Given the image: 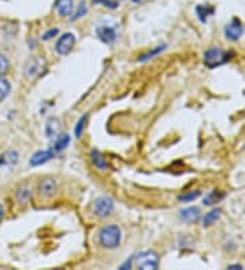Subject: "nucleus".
Masks as SVG:
<instances>
[{
  "label": "nucleus",
  "mask_w": 245,
  "mask_h": 270,
  "mask_svg": "<svg viewBox=\"0 0 245 270\" xmlns=\"http://www.w3.org/2000/svg\"><path fill=\"white\" fill-rule=\"evenodd\" d=\"M94 3H104V0H94Z\"/></svg>",
  "instance_id": "obj_30"
},
{
  "label": "nucleus",
  "mask_w": 245,
  "mask_h": 270,
  "mask_svg": "<svg viewBox=\"0 0 245 270\" xmlns=\"http://www.w3.org/2000/svg\"><path fill=\"white\" fill-rule=\"evenodd\" d=\"M58 32L59 30L55 28V29H51V30H48L47 33L45 34L42 35V38H44V41H48V40H51V38H53L55 35L58 34Z\"/></svg>",
  "instance_id": "obj_27"
},
{
  "label": "nucleus",
  "mask_w": 245,
  "mask_h": 270,
  "mask_svg": "<svg viewBox=\"0 0 245 270\" xmlns=\"http://www.w3.org/2000/svg\"><path fill=\"white\" fill-rule=\"evenodd\" d=\"M221 209H213L211 211H209L203 218V227H210L211 224H214L221 216Z\"/></svg>",
  "instance_id": "obj_18"
},
{
  "label": "nucleus",
  "mask_w": 245,
  "mask_h": 270,
  "mask_svg": "<svg viewBox=\"0 0 245 270\" xmlns=\"http://www.w3.org/2000/svg\"><path fill=\"white\" fill-rule=\"evenodd\" d=\"M56 10L60 17H68L74 10V0H58Z\"/></svg>",
  "instance_id": "obj_15"
},
{
  "label": "nucleus",
  "mask_w": 245,
  "mask_h": 270,
  "mask_svg": "<svg viewBox=\"0 0 245 270\" xmlns=\"http://www.w3.org/2000/svg\"><path fill=\"white\" fill-rule=\"evenodd\" d=\"M60 130H61V122L58 118H52L48 120L47 127H45V134L48 138H56L60 134Z\"/></svg>",
  "instance_id": "obj_13"
},
{
  "label": "nucleus",
  "mask_w": 245,
  "mask_h": 270,
  "mask_svg": "<svg viewBox=\"0 0 245 270\" xmlns=\"http://www.w3.org/2000/svg\"><path fill=\"white\" fill-rule=\"evenodd\" d=\"M244 33V28L240 21L237 19H233L232 22H229L226 26H225V35L226 38L230 40V41H237L241 38V35Z\"/></svg>",
  "instance_id": "obj_8"
},
{
  "label": "nucleus",
  "mask_w": 245,
  "mask_h": 270,
  "mask_svg": "<svg viewBox=\"0 0 245 270\" xmlns=\"http://www.w3.org/2000/svg\"><path fill=\"white\" fill-rule=\"evenodd\" d=\"M92 160H93V164L101 170H105L108 168L106 164V160L104 159V156L98 152V150H93L92 152Z\"/></svg>",
  "instance_id": "obj_16"
},
{
  "label": "nucleus",
  "mask_w": 245,
  "mask_h": 270,
  "mask_svg": "<svg viewBox=\"0 0 245 270\" xmlns=\"http://www.w3.org/2000/svg\"><path fill=\"white\" fill-rule=\"evenodd\" d=\"M75 35L72 34V33H64V34L61 35L58 40L56 45H55V49H56V52H58L59 55H61V56L68 55V53L72 51L74 45H75Z\"/></svg>",
  "instance_id": "obj_6"
},
{
  "label": "nucleus",
  "mask_w": 245,
  "mask_h": 270,
  "mask_svg": "<svg viewBox=\"0 0 245 270\" xmlns=\"http://www.w3.org/2000/svg\"><path fill=\"white\" fill-rule=\"evenodd\" d=\"M38 190H40L41 195H44V197H52L58 191V183L55 182L53 179H44L40 183Z\"/></svg>",
  "instance_id": "obj_11"
},
{
  "label": "nucleus",
  "mask_w": 245,
  "mask_h": 270,
  "mask_svg": "<svg viewBox=\"0 0 245 270\" xmlns=\"http://www.w3.org/2000/svg\"><path fill=\"white\" fill-rule=\"evenodd\" d=\"M88 12V6H86V1H81V4L79 7L76 8V12L72 15L71 18V21H76V19H79L81 17H83L85 14Z\"/></svg>",
  "instance_id": "obj_22"
},
{
  "label": "nucleus",
  "mask_w": 245,
  "mask_h": 270,
  "mask_svg": "<svg viewBox=\"0 0 245 270\" xmlns=\"http://www.w3.org/2000/svg\"><path fill=\"white\" fill-rule=\"evenodd\" d=\"M10 90H11V85L7 79H3L0 76V101H3L6 99L7 96L10 94Z\"/></svg>",
  "instance_id": "obj_20"
},
{
  "label": "nucleus",
  "mask_w": 245,
  "mask_h": 270,
  "mask_svg": "<svg viewBox=\"0 0 245 270\" xmlns=\"http://www.w3.org/2000/svg\"><path fill=\"white\" fill-rule=\"evenodd\" d=\"M135 265L136 268L143 270H155L158 269V265H159V258H158V254L155 251H143L140 253L136 258H135Z\"/></svg>",
  "instance_id": "obj_3"
},
{
  "label": "nucleus",
  "mask_w": 245,
  "mask_h": 270,
  "mask_svg": "<svg viewBox=\"0 0 245 270\" xmlns=\"http://www.w3.org/2000/svg\"><path fill=\"white\" fill-rule=\"evenodd\" d=\"M55 156H56V154H55L51 149H49V150H40V152H37L33 154V157L30 159V165L37 167V165L45 164L49 160H52Z\"/></svg>",
  "instance_id": "obj_9"
},
{
  "label": "nucleus",
  "mask_w": 245,
  "mask_h": 270,
  "mask_svg": "<svg viewBox=\"0 0 245 270\" xmlns=\"http://www.w3.org/2000/svg\"><path fill=\"white\" fill-rule=\"evenodd\" d=\"M234 56L233 52H228V51H223L221 48H210L207 49L204 53V65L207 66L209 68H215L219 66L228 63L229 60Z\"/></svg>",
  "instance_id": "obj_2"
},
{
  "label": "nucleus",
  "mask_w": 245,
  "mask_h": 270,
  "mask_svg": "<svg viewBox=\"0 0 245 270\" xmlns=\"http://www.w3.org/2000/svg\"><path fill=\"white\" fill-rule=\"evenodd\" d=\"M134 3H140V1H143V0H132Z\"/></svg>",
  "instance_id": "obj_31"
},
{
  "label": "nucleus",
  "mask_w": 245,
  "mask_h": 270,
  "mask_svg": "<svg viewBox=\"0 0 245 270\" xmlns=\"http://www.w3.org/2000/svg\"><path fill=\"white\" fill-rule=\"evenodd\" d=\"M47 70V63L42 58H31L28 60V63L25 65V75L29 79H34L37 76H40L44 71Z\"/></svg>",
  "instance_id": "obj_4"
},
{
  "label": "nucleus",
  "mask_w": 245,
  "mask_h": 270,
  "mask_svg": "<svg viewBox=\"0 0 245 270\" xmlns=\"http://www.w3.org/2000/svg\"><path fill=\"white\" fill-rule=\"evenodd\" d=\"M115 1H122V0H115Z\"/></svg>",
  "instance_id": "obj_32"
},
{
  "label": "nucleus",
  "mask_w": 245,
  "mask_h": 270,
  "mask_svg": "<svg viewBox=\"0 0 245 270\" xmlns=\"http://www.w3.org/2000/svg\"><path fill=\"white\" fill-rule=\"evenodd\" d=\"M30 197H31V190L29 187H21L17 193V201L19 203H25L28 202Z\"/></svg>",
  "instance_id": "obj_19"
},
{
  "label": "nucleus",
  "mask_w": 245,
  "mask_h": 270,
  "mask_svg": "<svg viewBox=\"0 0 245 270\" xmlns=\"http://www.w3.org/2000/svg\"><path fill=\"white\" fill-rule=\"evenodd\" d=\"M214 14V8L211 6H198L196 7V15L200 19V22H206L207 18Z\"/></svg>",
  "instance_id": "obj_17"
},
{
  "label": "nucleus",
  "mask_w": 245,
  "mask_h": 270,
  "mask_svg": "<svg viewBox=\"0 0 245 270\" xmlns=\"http://www.w3.org/2000/svg\"><path fill=\"white\" fill-rule=\"evenodd\" d=\"M86 120H88V115H83V116H82V118L78 120V123H76V126H75V130H74L76 138H81L82 136V133H83V130H85Z\"/></svg>",
  "instance_id": "obj_21"
},
{
  "label": "nucleus",
  "mask_w": 245,
  "mask_h": 270,
  "mask_svg": "<svg viewBox=\"0 0 245 270\" xmlns=\"http://www.w3.org/2000/svg\"><path fill=\"white\" fill-rule=\"evenodd\" d=\"M180 217L187 223H196L200 218V210L198 207H187L180 211Z\"/></svg>",
  "instance_id": "obj_14"
},
{
  "label": "nucleus",
  "mask_w": 245,
  "mask_h": 270,
  "mask_svg": "<svg viewBox=\"0 0 245 270\" xmlns=\"http://www.w3.org/2000/svg\"><path fill=\"white\" fill-rule=\"evenodd\" d=\"M18 160H19V154L15 150H8V152L3 153L0 156V167H4V168H11L17 164Z\"/></svg>",
  "instance_id": "obj_12"
},
{
  "label": "nucleus",
  "mask_w": 245,
  "mask_h": 270,
  "mask_svg": "<svg viewBox=\"0 0 245 270\" xmlns=\"http://www.w3.org/2000/svg\"><path fill=\"white\" fill-rule=\"evenodd\" d=\"M99 244L105 248H116L120 244L122 241V231L120 228L115 225V224H111V225H106L104 228L99 231Z\"/></svg>",
  "instance_id": "obj_1"
},
{
  "label": "nucleus",
  "mask_w": 245,
  "mask_h": 270,
  "mask_svg": "<svg viewBox=\"0 0 245 270\" xmlns=\"http://www.w3.org/2000/svg\"><path fill=\"white\" fill-rule=\"evenodd\" d=\"M229 269H243V266L241 265H230Z\"/></svg>",
  "instance_id": "obj_29"
},
{
  "label": "nucleus",
  "mask_w": 245,
  "mask_h": 270,
  "mask_svg": "<svg viewBox=\"0 0 245 270\" xmlns=\"http://www.w3.org/2000/svg\"><path fill=\"white\" fill-rule=\"evenodd\" d=\"M199 195H200L199 191H191V193H187V194L180 195V197H179V201H181V202H191V201L196 200Z\"/></svg>",
  "instance_id": "obj_24"
},
{
  "label": "nucleus",
  "mask_w": 245,
  "mask_h": 270,
  "mask_svg": "<svg viewBox=\"0 0 245 270\" xmlns=\"http://www.w3.org/2000/svg\"><path fill=\"white\" fill-rule=\"evenodd\" d=\"M222 198V195H219V197H215V191L214 193H211L206 200H204V205H213V203H215L216 201H219Z\"/></svg>",
  "instance_id": "obj_26"
},
{
  "label": "nucleus",
  "mask_w": 245,
  "mask_h": 270,
  "mask_svg": "<svg viewBox=\"0 0 245 270\" xmlns=\"http://www.w3.org/2000/svg\"><path fill=\"white\" fill-rule=\"evenodd\" d=\"M3 218H4V207L0 203V223L3 221Z\"/></svg>",
  "instance_id": "obj_28"
},
{
  "label": "nucleus",
  "mask_w": 245,
  "mask_h": 270,
  "mask_svg": "<svg viewBox=\"0 0 245 270\" xmlns=\"http://www.w3.org/2000/svg\"><path fill=\"white\" fill-rule=\"evenodd\" d=\"M115 209V203L109 197H99L94 202V213L98 217H108L111 216Z\"/></svg>",
  "instance_id": "obj_5"
},
{
  "label": "nucleus",
  "mask_w": 245,
  "mask_h": 270,
  "mask_svg": "<svg viewBox=\"0 0 245 270\" xmlns=\"http://www.w3.org/2000/svg\"><path fill=\"white\" fill-rule=\"evenodd\" d=\"M165 47H166V45H162V47H158L157 49H154L153 52H149V53H146L145 56H142V58H140L139 60H140V62H145V60L150 59V58H153V56H155V55H158V53H159V52H162V49Z\"/></svg>",
  "instance_id": "obj_25"
},
{
  "label": "nucleus",
  "mask_w": 245,
  "mask_h": 270,
  "mask_svg": "<svg viewBox=\"0 0 245 270\" xmlns=\"http://www.w3.org/2000/svg\"><path fill=\"white\" fill-rule=\"evenodd\" d=\"M8 68H10V60L7 59L4 55L0 53V76L4 75Z\"/></svg>",
  "instance_id": "obj_23"
},
{
  "label": "nucleus",
  "mask_w": 245,
  "mask_h": 270,
  "mask_svg": "<svg viewBox=\"0 0 245 270\" xmlns=\"http://www.w3.org/2000/svg\"><path fill=\"white\" fill-rule=\"evenodd\" d=\"M95 34L98 37L101 41L104 44H113V42L117 40V33L116 29L113 26H109V25H101L95 29Z\"/></svg>",
  "instance_id": "obj_7"
},
{
  "label": "nucleus",
  "mask_w": 245,
  "mask_h": 270,
  "mask_svg": "<svg viewBox=\"0 0 245 270\" xmlns=\"http://www.w3.org/2000/svg\"><path fill=\"white\" fill-rule=\"evenodd\" d=\"M68 145H70V135L61 134V133H60L56 138H53V143L52 146H51V150H52L55 154H58V153L63 152Z\"/></svg>",
  "instance_id": "obj_10"
}]
</instances>
